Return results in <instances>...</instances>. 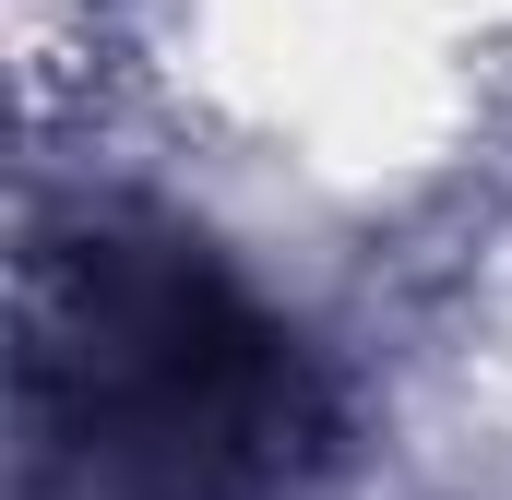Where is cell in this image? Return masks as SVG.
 <instances>
[{"instance_id": "obj_1", "label": "cell", "mask_w": 512, "mask_h": 500, "mask_svg": "<svg viewBox=\"0 0 512 500\" xmlns=\"http://www.w3.org/2000/svg\"><path fill=\"white\" fill-rule=\"evenodd\" d=\"M24 500H298L346 417L322 358L167 215H72L24 250Z\"/></svg>"}]
</instances>
